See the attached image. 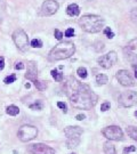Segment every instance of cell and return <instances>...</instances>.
I'll use <instances>...</instances> for the list:
<instances>
[{"mask_svg":"<svg viewBox=\"0 0 137 154\" xmlns=\"http://www.w3.org/2000/svg\"><path fill=\"white\" fill-rule=\"evenodd\" d=\"M63 89L72 106L79 110H90L98 101L97 95L88 85L82 83L73 77H68L65 79Z\"/></svg>","mask_w":137,"mask_h":154,"instance_id":"6da1fadb","label":"cell"},{"mask_svg":"<svg viewBox=\"0 0 137 154\" xmlns=\"http://www.w3.org/2000/svg\"><path fill=\"white\" fill-rule=\"evenodd\" d=\"M75 51V46L73 42L70 41H61L58 42L54 48L49 52V61L52 62H57V61H63L70 58Z\"/></svg>","mask_w":137,"mask_h":154,"instance_id":"7a4b0ae2","label":"cell"},{"mask_svg":"<svg viewBox=\"0 0 137 154\" xmlns=\"http://www.w3.org/2000/svg\"><path fill=\"white\" fill-rule=\"evenodd\" d=\"M79 25L83 31L88 33H96L102 30L104 25V20L97 15H83L79 20Z\"/></svg>","mask_w":137,"mask_h":154,"instance_id":"3957f363","label":"cell"},{"mask_svg":"<svg viewBox=\"0 0 137 154\" xmlns=\"http://www.w3.org/2000/svg\"><path fill=\"white\" fill-rule=\"evenodd\" d=\"M38 136V129L34 126L31 125H24L17 131V137L20 138V141L23 143H27L32 139H34Z\"/></svg>","mask_w":137,"mask_h":154,"instance_id":"277c9868","label":"cell"},{"mask_svg":"<svg viewBox=\"0 0 137 154\" xmlns=\"http://www.w3.org/2000/svg\"><path fill=\"white\" fill-rule=\"evenodd\" d=\"M123 55L131 65H137V38L130 40L127 43V46L123 48Z\"/></svg>","mask_w":137,"mask_h":154,"instance_id":"5b68a950","label":"cell"},{"mask_svg":"<svg viewBox=\"0 0 137 154\" xmlns=\"http://www.w3.org/2000/svg\"><path fill=\"white\" fill-rule=\"evenodd\" d=\"M119 104L123 107H131L137 104V92L134 90H126L119 95Z\"/></svg>","mask_w":137,"mask_h":154,"instance_id":"8992f818","label":"cell"},{"mask_svg":"<svg viewBox=\"0 0 137 154\" xmlns=\"http://www.w3.org/2000/svg\"><path fill=\"white\" fill-rule=\"evenodd\" d=\"M13 40L21 51H27L29 47V37L22 29H17L13 33Z\"/></svg>","mask_w":137,"mask_h":154,"instance_id":"52a82bcc","label":"cell"},{"mask_svg":"<svg viewBox=\"0 0 137 154\" xmlns=\"http://www.w3.org/2000/svg\"><path fill=\"white\" fill-rule=\"evenodd\" d=\"M103 135L110 141H122L123 132L118 126H109L103 129Z\"/></svg>","mask_w":137,"mask_h":154,"instance_id":"ba28073f","label":"cell"},{"mask_svg":"<svg viewBox=\"0 0 137 154\" xmlns=\"http://www.w3.org/2000/svg\"><path fill=\"white\" fill-rule=\"evenodd\" d=\"M117 61H118L117 52L115 51H110L108 54L98 57L97 63L99 64V66H102L103 69H110L111 66H113L117 63Z\"/></svg>","mask_w":137,"mask_h":154,"instance_id":"9c48e42d","label":"cell"},{"mask_svg":"<svg viewBox=\"0 0 137 154\" xmlns=\"http://www.w3.org/2000/svg\"><path fill=\"white\" fill-rule=\"evenodd\" d=\"M27 151L31 154H55V150L53 147L42 144V143H37L32 144L27 147Z\"/></svg>","mask_w":137,"mask_h":154,"instance_id":"30bf717a","label":"cell"},{"mask_svg":"<svg viewBox=\"0 0 137 154\" xmlns=\"http://www.w3.org/2000/svg\"><path fill=\"white\" fill-rule=\"evenodd\" d=\"M58 2L55 1V0H46L42 6H41V10L40 15L41 16H50V15H54L57 10H58Z\"/></svg>","mask_w":137,"mask_h":154,"instance_id":"8fae6325","label":"cell"},{"mask_svg":"<svg viewBox=\"0 0 137 154\" xmlns=\"http://www.w3.org/2000/svg\"><path fill=\"white\" fill-rule=\"evenodd\" d=\"M117 79L120 82V85H122L124 87H133L135 85L133 77L129 74V72L127 70H120L117 72Z\"/></svg>","mask_w":137,"mask_h":154,"instance_id":"7c38bea8","label":"cell"},{"mask_svg":"<svg viewBox=\"0 0 137 154\" xmlns=\"http://www.w3.org/2000/svg\"><path fill=\"white\" fill-rule=\"evenodd\" d=\"M25 78L27 80H31L32 82H34L38 78V67L36 62H27V73H25Z\"/></svg>","mask_w":137,"mask_h":154,"instance_id":"4fadbf2b","label":"cell"},{"mask_svg":"<svg viewBox=\"0 0 137 154\" xmlns=\"http://www.w3.org/2000/svg\"><path fill=\"white\" fill-rule=\"evenodd\" d=\"M82 132H83L82 128L78 126H68L64 129V134L68 138H78L81 136Z\"/></svg>","mask_w":137,"mask_h":154,"instance_id":"5bb4252c","label":"cell"},{"mask_svg":"<svg viewBox=\"0 0 137 154\" xmlns=\"http://www.w3.org/2000/svg\"><path fill=\"white\" fill-rule=\"evenodd\" d=\"M66 13H68V16H78L80 14V8L77 4H71L68 5V8H66Z\"/></svg>","mask_w":137,"mask_h":154,"instance_id":"9a60e30c","label":"cell"},{"mask_svg":"<svg viewBox=\"0 0 137 154\" xmlns=\"http://www.w3.org/2000/svg\"><path fill=\"white\" fill-rule=\"evenodd\" d=\"M103 150H104V153L105 154H117L114 145H113L112 143H110V141L104 143V147H103Z\"/></svg>","mask_w":137,"mask_h":154,"instance_id":"2e32d148","label":"cell"},{"mask_svg":"<svg viewBox=\"0 0 137 154\" xmlns=\"http://www.w3.org/2000/svg\"><path fill=\"white\" fill-rule=\"evenodd\" d=\"M80 144V137L78 138H68L66 139V146L68 148H74Z\"/></svg>","mask_w":137,"mask_h":154,"instance_id":"e0dca14e","label":"cell"},{"mask_svg":"<svg viewBox=\"0 0 137 154\" xmlns=\"http://www.w3.org/2000/svg\"><path fill=\"white\" fill-rule=\"evenodd\" d=\"M6 113L12 116H15L20 113V108H18L17 106H15V105H10V106H8V107L6 108Z\"/></svg>","mask_w":137,"mask_h":154,"instance_id":"ac0fdd59","label":"cell"},{"mask_svg":"<svg viewBox=\"0 0 137 154\" xmlns=\"http://www.w3.org/2000/svg\"><path fill=\"white\" fill-rule=\"evenodd\" d=\"M127 134L134 139V141H137V128L136 127H127Z\"/></svg>","mask_w":137,"mask_h":154,"instance_id":"d6986e66","label":"cell"},{"mask_svg":"<svg viewBox=\"0 0 137 154\" xmlns=\"http://www.w3.org/2000/svg\"><path fill=\"white\" fill-rule=\"evenodd\" d=\"M96 82L98 86L105 85V83H108V77L105 74H98V76H96Z\"/></svg>","mask_w":137,"mask_h":154,"instance_id":"ffe728a7","label":"cell"},{"mask_svg":"<svg viewBox=\"0 0 137 154\" xmlns=\"http://www.w3.org/2000/svg\"><path fill=\"white\" fill-rule=\"evenodd\" d=\"M52 77L54 78L56 81H58V82L63 81V73L58 72L56 69H55V70H52Z\"/></svg>","mask_w":137,"mask_h":154,"instance_id":"44dd1931","label":"cell"},{"mask_svg":"<svg viewBox=\"0 0 137 154\" xmlns=\"http://www.w3.org/2000/svg\"><path fill=\"white\" fill-rule=\"evenodd\" d=\"M33 83H34V86L40 90V91H42V90H45L46 88H47V82H46V81H39V80L37 79Z\"/></svg>","mask_w":137,"mask_h":154,"instance_id":"7402d4cb","label":"cell"},{"mask_svg":"<svg viewBox=\"0 0 137 154\" xmlns=\"http://www.w3.org/2000/svg\"><path fill=\"white\" fill-rule=\"evenodd\" d=\"M77 73H78V76L81 78V79H86L87 78V70H86V67H79L78 70H77Z\"/></svg>","mask_w":137,"mask_h":154,"instance_id":"603a6c76","label":"cell"},{"mask_svg":"<svg viewBox=\"0 0 137 154\" xmlns=\"http://www.w3.org/2000/svg\"><path fill=\"white\" fill-rule=\"evenodd\" d=\"M31 47H33V48H41L42 47V41L39 40V39H33L31 41Z\"/></svg>","mask_w":137,"mask_h":154,"instance_id":"cb8c5ba5","label":"cell"},{"mask_svg":"<svg viewBox=\"0 0 137 154\" xmlns=\"http://www.w3.org/2000/svg\"><path fill=\"white\" fill-rule=\"evenodd\" d=\"M29 107L31 110H42V103L40 101H37V102L33 103V104H30Z\"/></svg>","mask_w":137,"mask_h":154,"instance_id":"d4e9b609","label":"cell"},{"mask_svg":"<svg viewBox=\"0 0 137 154\" xmlns=\"http://www.w3.org/2000/svg\"><path fill=\"white\" fill-rule=\"evenodd\" d=\"M94 48H95V50L97 51V52L102 51L104 49V42H103V41H96L95 45H94Z\"/></svg>","mask_w":137,"mask_h":154,"instance_id":"484cf974","label":"cell"},{"mask_svg":"<svg viewBox=\"0 0 137 154\" xmlns=\"http://www.w3.org/2000/svg\"><path fill=\"white\" fill-rule=\"evenodd\" d=\"M15 80H16V76H15V74H10V76H8V77H6L3 79V82H5L6 85H9V83L15 82Z\"/></svg>","mask_w":137,"mask_h":154,"instance_id":"4316f807","label":"cell"},{"mask_svg":"<svg viewBox=\"0 0 137 154\" xmlns=\"http://www.w3.org/2000/svg\"><path fill=\"white\" fill-rule=\"evenodd\" d=\"M104 34H105L109 39H112L114 37V33L112 32V30H111L110 27H105V29H104Z\"/></svg>","mask_w":137,"mask_h":154,"instance_id":"83f0119b","label":"cell"},{"mask_svg":"<svg viewBox=\"0 0 137 154\" xmlns=\"http://www.w3.org/2000/svg\"><path fill=\"white\" fill-rule=\"evenodd\" d=\"M136 151V147L135 146H128L123 150V153L122 154H129L130 152H135Z\"/></svg>","mask_w":137,"mask_h":154,"instance_id":"f1b7e54d","label":"cell"},{"mask_svg":"<svg viewBox=\"0 0 137 154\" xmlns=\"http://www.w3.org/2000/svg\"><path fill=\"white\" fill-rule=\"evenodd\" d=\"M57 106H58L61 110H63V112H64V113H66V112H68V107H66V104H65V103L58 102L57 103Z\"/></svg>","mask_w":137,"mask_h":154,"instance_id":"f546056e","label":"cell"},{"mask_svg":"<svg viewBox=\"0 0 137 154\" xmlns=\"http://www.w3.org/2000/svg\"><path fill=\"white\" fill-rule=\"evenodd\" d=\"M54 36L57 40H62V38H63V33H62L59 30H57V29L54 31Z\"/></svg>","mask_w":137,"mask_h":154,"instance_id":"4dcf8cb0","label":"cell"},{"mask_svg":"<svg viewBox=\"0 0 137 154\" xmlns=\"http://www.w3.org/2000/svg\"><path fill=\"white\" fill-rule=\"evenodd\" d=\"M108 110H110V103L109 102L103 103V104L101 105V111H102V112H105V111H108Z\"/></svg>","mask_w":137,"mask_h":154,"instance_id":"1f68e13d","label":"cell"},{"mask_svg":"<svg viewBox=\"0 0 137 154\" xmlns=\"http://www.w3.org/2000/svg\"><path fill=\"white\" fill-rule=\"evenodd\" d=\"M74 36V30L73 29H68L66 31H65V37H68V38H71V37H73Z\"/></svg>","mask_w":137,"mask_h":154,"instance_id":"d6a6232c","label":"cell"},{"mask_svg":"<svg viewBox=\"0 0 137 154\" xmlns=\"http://www.w3.org/2000/svg\"><path fill=\"white\" fill-rule=\"evenodd\" d=\"M130 17H131V20H133L135 23H137V9H133V10H131Z\"/></svg>","mask_w":137,"mask_h":154,"instance_id":"836d02e7","label":"cell"},{"mask_svg":"<svg viewBox=\"0 0 137 154\" xmlns=\"http://www.w3.org/2000/svg\"><path fill=\"white\" fill-rule=\"evenodd\" d=\"M25 66H24V64L22 63V62H18V63H16V65H15V69L16 70H23Z\"/></svg>","mask_w":137,"mask_h":154,"instance_id":"e575fe53","label":"cell"},{"mask_svg":"<svg viewBox=\"0 0 137 154\" xmlns=\"http://www.w3.org/2000/svg\"><path fill=\"white\" fill-rule=\"evenodd\" d=\"M5 67V58L3 57H0V71H2Z\"/></svg>","mask_w":137,"mask_h":154,"instance_id":"d590c367","label":"cell"},{"mask_svg":"<svg viewBox=\"0 0 137 154\" xmlns=\"http://www.w3.org/2000/svg\"><path fill=\"white\" fill-rule=\"evenodd\" d=\"M75 119L79 120V121H82L83 119H86V116H85V114H78V116H75Z\"/></svg>","mask_w":137,"mask_h":154,"instance_id":"8d00e7d4","label":"cell"},{"mask_svg":"<svg viewBox=\"0 0 137 154\" xmlns=\"http://www.w3.org/2000/svg\"><path fill=\"white\" fill-rule=\"evenodd\" d=\"M133 69H134V71H135V77L137 79V65H133Z\"/></svg>","mask_w":137,"mask_h":154,"instance_id":"74e56055","label":"cell"},{"mask_svg":"<svg viewBox=\"0 0 137 154\" xmlns=\"http://www.w3.org/2000/svg\"><path fill=\"white\" fill-rule=\"evenodd\" d=\"M135 116H137V111H136V112H135Z\"/></svg>","mask_w":137,"mask_h":154,"instance_id":"f35d334b","label":"cell"},{"mask_svg":"<svg viewBox=\"0 0 137 154\" xmlns=\"http://www.w3.org/2000/svg\"><path fill=\"white\" fill-rule=\"evenodd\" d=\"M0 23H1V17H0Z\"/></svg>","mask_w":137,"mask_h":154,"instance_id":"ab89813d","label":"cell"},{"mask_svg":"<svg viewBox=\"0 0 137 154\" xmlns=\"http://www.w3.org/2000/svg\"><path fill=\"white\" fill-rule=\"evenodd\" d=\"M72 154H75V153H72Z\"/></svg>","mask_w":137,"mask_h":154,"instance_id":"60d3db41","label":"cell"},{"mask_svg":"<svg viewBox=\"0 0 137 154\" xmlns=\"http://www.w3.org/2000/svg\"><path fill=\"white\" fill-rule=\"evenodd\" d=\"M136 1H137V0H136Z\"/></svg>","mask_w":137,"mask_h":154,"instance_id":"b9f144b4","label":"cell"}]
</instances>
